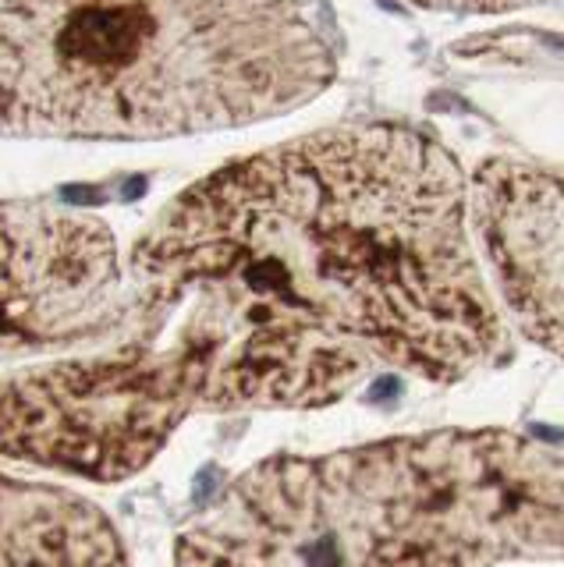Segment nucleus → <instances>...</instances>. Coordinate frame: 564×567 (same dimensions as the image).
Returning <instances> with one entry per match:
<instances>
[{
  "label": "nucleus",
  "mask_w": 564,
  "mask_h": 567,
  "mask_svg": "<svg viewBox=\"0 0 564 567\" xmlns=\"http://www.w3.org/2000/svg\"><path fill=\"white\" fill-rule=\"evenodd\" d=\"M422 11H440V14H504L519 8L546 4V0H404Z\"/></svg>",
  "instance_id": "obj_8"
},
{
  "label": "nucleus",
  "mask_w": 564,
  "mask_h": 567,
  "mask_svg": "<svg viewBox=\"0 0 564 567\" xmlns=\"http://www.w3.org/2000/svg\"><path fill=\"white\" fill-rule=\"evenodd\" d=\"M111 348L0 380V454L117 483L199 412L327 408L373 377L224 266L135 245Z\"/></svg>",
  "instance_id": "obj_2"
},
{
  "label": "nucleus",
  "mask_w": 564,
  "mask_h": 567,
  "mask_svg": "<svg viewBox=\"0 0 564 567\" xmlns=\"http://www.w3.org/2000/svg\"><path fill=\"white\" fill-rule=\"evenodd\" d=\"M469 230L501 316L564 359V182L522 159H486L469 177Z\"/></svg>",
  "instance_id": "obj_6"
},
{
  "label": "nucleus",
  "mask_w": 564,
  "mask_h": 567,
  "mask_svg": "<svg viewBox=\"0 0 564 567\" xmlns=\"http://www.w3.org/2000/svg\"><path fill=\"white\" fill-rule=\"evenodd\" d=\"M338 75L298 0H0V138L245 128Z\"/></svg>",
  "instance_id": "obj_4"
},
{
  "label": "nucleus",
  "mask_w": 564,
  "mask_h": 567,
  "mask_svg": "<svg viewBox=\"0 0 564 567\" xmlns=\"http://www.w3.org/2000/svg\"><path fill=\"white\" fill-rule=\"evenodd\" d=\"M139 241L238 274L373 369L458 383L515 351L475 259L469 177L409 124H334L242 156Z\"/></svg>",
  "instance_id": "obj_1"
},
{
  "label": "nucleus",
  "mask_w": 564,
  "mask_h": 567,
  "mask_svg": "<svg viewBox=\"0 0 564 567\" xmlns=\"http://www.w3.org/2000/svg\"><path fill=\"white\" fill-rule=\"evenodd\" d=\"M0 567H129L96 504L0 472Z\"/></svg>",
  "instance_id": "obj_7"
},
{
  "label": "nucleus",
  "mask_w": 564,
  "mask_h": 567,
  "mask_svg": "<svg viewBox=\"0 0 564 567\" xmlns=\"http://www.w3.org/2000/svg\"><path fill=\"white\" fill-rule=\"evenodd\" d=\"M564 560V457L511 430H430L242 472L174 567H501Z\"/></svg>",
  "instance_id": "obj_3"
},
{
  "label": "nucleus",
  "mask_w": 564,
  "mask_h": 567,
  "mask_svg": "<svg viewBox=\"0 0 564 567\" xmlns=\"http://www.w3.org/2000/svg\"><path fill=\"white\" fill-rule=\"evenodd\" d=\"M129 280L111 227L43 199H0V365L111 341Z\"/></svg>",
  "instance_id": "obj_5"
}]
</instances>
